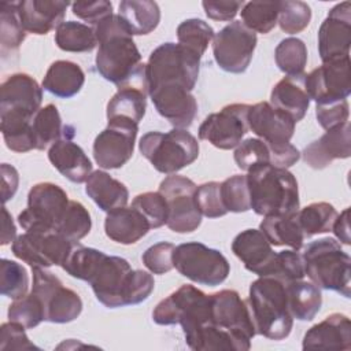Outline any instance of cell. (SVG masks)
<instances>
[{
    "mask_svg": "<svg viewBox=\"0 0 351 351\" xmlns=\"http://www.w3.org/2000/svg\"><path fill=\"white\" fill-rule=\"evenodd\" d=\"M247 304L256 335L270 340L289 336L293 318L289 313L287 285L274 277H259L250 285Z\"/></svg>",
    "mask_w": 351,
    "mask_h": 351,
    "instance_id": "cell-4",
    "label": "cell"
},
{
    "mask_svg": "<svg viewBox=\"0 0 351 351\" xmlns=\"http://www.w3.org/2000/svg\"><path fill=\"white\" fill-rule=\"evenodd\" d=\"M210 296L213 324L232 335L240 343L243 351L250 350L256 330L247 302L234 289H222Z\"/></svg>",
    "mask_w": 351,
    "mask_h": 351,
    "instance_id": "cell-13",
    "label": "cell"
},
{
    "mask_svg": "<svg viewBox=\"0 0 351 351\" xmlns=\"http://www.w3.org/2000/svg\"><path fill=\"white\" fill-rule=\"evenodd\" d=\"M33 117L18 111H0V129L8 149L18 154L36 149Z\"/></svg>",
    "mask_w": 351,
    "mask_h": 351,
    "instance_id": "cell-33",
    "label": "cell"
},
{
    "mask_svg": "<svg viewBox=\"0 0 351 351\" xmlns=\"http://www.w3.org/2000/svg\"><path fill=\"white\" fill-rule=\"evenodd\" d=\"M173 265L181 276L207 287L222 284L230 273V265L222 252L197 241L177 245Z\"/></svg>",
    "mask_w": 351,
    "mask_h": 351,
    "instance_id": "cell-8",
    "label": "cell"
},
{
    "mask_svg": "<svg viewBox=\"0 0 351 351\" xmlns=\"http://www.w3.org/2000/svg\"><path fill=\"white\" fill-rule=\"evenodd\" d=\"M274 59L278 69L287 75L303 74L307 64V47L298 37H287L276 47Z\"/></svg>",
    "mask_w": 351,
    "mask_h": 351,
    "instance_id": "cell-43",
    "label": "cell"
},
{
    "mask_svg": "<svg viewBox=\"0 0 351 351\" xmlns=\"http://www.w3.org/2000/svg\"><path fill=\"white\" fill-rule=\"evenodd\" d=\"M118 15L132 36L149 34L160 21L159 5L151 0H123L119 3Z\"/></svg>",
    "mask_w": 351,
    "mask_h": 351,
    "instance_id": "cell-34",
    "label": "cell"
},
{
    "mask_svg": "<svg viewBox=\"0 0 351 351\" xmlns=\"http://www.w3.org/2000/svg\"><path fill=\"white\" fill-rule=\"evenodd\" d=\"M93 29L99 45L96 69L106 81L119 88L147 75V63L141 62L133 36L118 14L107 16Z\"/></svg>",
    "mask_w": 351,
    "mask_h": 351,
    "instance_id": "cell-1",
    "label": "cell"
},
{
    "mask_svg": "<svg viewBox=\"0 0 351 351\" xmlns=\"http://www.w3.org/2000/svg\"><path fill=\"white\" fill-rule=\"evenodd\" d=\"M48 159L52 166L69 181L86 182L92 174V162L84 149L73 141V137H63L48 149Z\"/></svg>",
    "mask_w": 351,
    "mask_h": 351,
    "instance_id": "cell-26",
    "label": "cell"
},
{
    "mask_svg": "<svg viewBox=\"0 0 351 351\" xmlns=\"http://www.w3.org/2000/svg\"><path fill=\"white\" fill-rule=\"evenodd\" d=\"M69 5L60 0H22L18 1V12L26 33L44 36L64 22Z\"/></svg>",
    "mask_w": 351,
    "mask_h": 351,
    "instance_id": "cell-25",
    "label": "cell"
},
{
    "mask_svg": "<svg viewBox=\"0 0 351 351\" xmlns=\"http://www.w3.org/2000/svg\"><path fill=\"white\" fill-rule=\"evenodd\" d=\"M195 203L202 215L207 218H219L228 214L221 197V182L208 181L196 188Z\"/></svg>",
    "mask_w": 351,
    "mask_h": 351,
    "instance_id": "cell-51",
    "label": "cell"
},
{
    "mask_svg": "<svg viewBox=\"0 0 351 351\" xmlns=\"http://www.w3.org/2000/svg\"><path fill=\"white\" fill-rule=\"evenodd\" d=\"M71 11L77 18L88 22L95 27L99 22L112 15V4L107 0L75 1L71 3Z\"/></svg>",
    "mask_w": 351,
    "mask_h": 351,
    "instance_id": "cell-56",
    "label": "cell"
},
{
    "mask_svg": "<svg viewBox=\"0 0 351 351\" xmlns=\"http://www.w3.org/2000/svg\"><path fill=\"white\" fill-rule=\"evenodd\" d=\"M132 206L137 208L148 221L151 229L160 228L166 225L167 222V215H169V208H167V202L163 197V195L158 192H144L137 195Z\"/></svg>",
    "mask_w": 351,
    "mask_h": 351,
    "instance_id": "cell-50",
    "label": "cell"
},
{
    "mask_svg": "<svg viewBox=\"0 0 351 351\" xmlns=\"http://www.w3.org/2000/svg\"><path fill=\"white\" fill-rule=\"evenodd\" d=\"M36 149L44 151L63 137H74V129L62 123L60 114L55 104L40 108L32 121Z\"/></svg>",
    "mask_w": 351,
    "mask_h": 351,
    "instance_id": "cell-35",
    "label": "cell"
},
{
    "mask_svg": "<svg viewBox=\"0 0 351 351\" xmlns=\"http://www.w3.org/2000/svg\"><path fill=\"white\" fill-rule=\"evenodd\" d=\"M304 162L315 170L328 167L335 159H347L351 155L350 123L328 129L319 138L310 143L302 152Z\"/></svg>",
    "mask_w": 351,
    "mask_h": 351,
    "instance_id": "cell-22",
    "label": "cell"
},
{
    "mask_svg": "<svg viewBox=\"0 0 351 351\" xmlns=\"http://www.w3.org/2000/svg\"><path fill=\"white\" fill-rule=\"evenodd\" d=\"M8 319L16 322L26 329H33L45 321V313L43 303L37 295L32 291L23 298L15 299L8 306Z\"/></svg>",
    "mask_w": 351,
    "mask_h": 351,
    "instance_id": "cell-46",
    "label": "cell"
},
{
    "mask_svg": "<svg viewBox=\"0 0 351 351\" xmlns=\"http://www.w3.org/2000/svg\"><path fill=\"white\" fill-rule=\"evenodd\" d=\"M55 44L66 52H90L97 45V40L92 26L67 21L56 27Z\"/></svg>",
    "mask_w": 351,
    "mask_h": 351,
    "instance_id": "cell-37",
    "label": "cell"
},
{
    "mask_svg": "<svg viewBox=\"0 0 351 351\" xmlns=\"http://www.w3.org/2000/svg\"><path fill=\"white\" fill-rule=\"evenodd\" d=\"M288 307L292 318L311 321L322 306L321 289L311 281L298 280L287 284Z\"/></svg>",
    "mask_w": 351,
    "mask_h": 351,
    "instance_id": "cell-36",
    "label": "cell"
},
{
    "mask_svg": "<svg viewBox=\"0 0 351 351\" xmlns=\"http://www.w3.org/2000/svg\"><path fill=\"white\" fill-rule=\"evenodd\" d=\"M221 197L228 213H245L251 210L247 174H234L222 181Z\"/></svg>",
    "mask_w": 351,
    "mask_h": 351,
    "instance_id": "cell-48",
    "label": "cell"
},
{
    "mask_svg": "<svg viewBox=\"0 0 351 351\" xmlns=\"http://www.w3.org/2000/svg\"><path fill=\"white\" fill-rule=\"evenodd\" d=\"M302 258L304 274L314 285L350 298L351 259L339 241L332 237L314 240L304 248Z\"/></svg>",
    "mask_w": 351,
    "mask_h": 351,
    "instance_id": "cell-5",
    "label": "cell"
},
{
    "mask_svg": "<svg viewBox=\"0 0 351 351\" xmlns=\"http://www.w3.org/2000/svg\"><path fill=\"white\" fill-rule=\"evenodd\" d=\"M304 80V73L299 75H287L273 86L270 93V104L288 114L295 122L304 118L310 106Z\"/></svg>",
    "mask_w": 351,
    "mask_h": 351,
    "instance_id": "cell-27",
    "label": "cell"
},
{
    "mask_svg": "<svg viewBox=\"0 0 351 351\" xmlns=\"http://www.w3.org/2000/svg\"><path fill=\"white\" fill-rule=\"evenodd\" d=\"M85 193L106 213L126 207L129 189L104 170H95L85 182Z\"/></svg>",
    "mask_w": 351,
    "mask_h": 351,
    "instance_id": "cell-29",
    "label": "cell"
},
{
    "mask_svg": "<svg viewBox=\"0 0 351 351\" xmlns=\"http://www.w3.org/2000/svg\"><path fill=\"white\" fill-rule=\"evenodd\" d=\"M206 15L213 21L229 22L243 8L244 1H225V0H204L202 3Z\"/></svg>",
    "mask_w": 351,
    "mask_h": 351,
    "instance_id": "cell-57",
    "label": "cell"
},
{
    "mask_svg": "<svg viewBox=\"0 0 351 351\" xmlns=\"http://www.w3.org/2000/svg\"><path fill=\"white\" fill-rule=\"evenodd\" d=\"M232 251L248 271L259 277L271 276L277 252L259 229L240 232L232 241Z\"/></svg>",
    "mask_w": 351,
    "mask_h": 351,
    "instance_id": "cell-21",
    "label": "cell"
},
{
    "mask_svg": "<svg viewBox=\"0 0 351 351\" xmlns=\"http://www.w3.org/2000/svg\"><path fill=\"white\" fill-rule=\"evenodd\" d=\"M19 184V176L15 167L8 163L1 165V193H3V203L5 204L10 199L14 197Z\"/></svg>",
    "mask_w": 351,
    "mask_h": 351,
    "instance_id": "cell-58",
    "label": "cell"
},
{
    "mask_svg": "<svg viewBox=\"0 0 351 351\" xmlns=\"http://www.w3.org/2000/svg\"><path fill=\"white\" fill-rule=\"evenodd\" d=\"M197 185L188 177L170 174L159 184V192L167 202V228L176 233H191L202 223V214L195 203Z\"/></svg>",
    "mask_w": 351,
    "mask_h": 351,
    "instance_id": "cell-11",
    "label": "cell"
},
{
    "mask_svg": "<svg viewBox=\"0 0 351 351\" xmlns=\"http://www.w3.org/2000/svg\"><path fill=\"white\" fill-rule=\"evenodd\" d=\"M147 95L148 89L137 85H126L118 88L117 93L107 103V119L138 125V122L145 115Z\"/></svg>",
    "mask_w": 351,
    "mask_h": 351,
    "instance_id": "cell-30",
    "label": "cell"
},
{
    "mask_svg": "<svg viewBox=\"0 0 351 351\" xmlns=\"http://www.w3.org/2000/svg\"><path fill=\"white\" fill-rule=\"evenodd\" d=\"M43 88L26 73L7 77L0 86V111H18L34 115L41 107Z\"/></svg>",
    "mask_w": 351,
    "mask_h": 351,
    "instance_id": "cell-23",
    "label": "cell"
},
{
    "mask_svg": "<svg viewBox=\"0 0 351 351\" xmlns=\"http://www.w3.org/2000/svg\"><path fill=\"white\" fill-rule=\"evenodd\" d=\"M29 274L26 269L11 259H1L0 262V291L3 296L19 299L27 295Z\"/></svg>",
    "mask_w": 351,
    "mask_h": 351,
    "instance_id": "cell-47",
    "label": "cell"
},
{
    "mask_svg": "<svg viewBox=\"0 0 351 351\" xmlns=\"http://www.w3.org/2000/svg\"><path fill=\"white\" fill-rule=\"evenodd\" d=\"M336 217V208L328 202H315L298 211L299 225L304 237L330 232Z\"/></svg>",
    "mask_w": 351,
    "mask_h": 351,
    "instance_id": "cell-38",
    "label": "cell"
},
{
    "mask_svg": "<svg viewBox=\"0 0 351 351\" xmlns=\"http://www.w3.org/2000/svg\"><path fill=\"white\" fill-rule=\"evenodd\" d=\"M348 217H350V208H344L340 214H337V217L332 225V232L339 239V241L344 245H350V243H351L350 225H348L350 218Z\"/></svg>",
    "mask_w": 351,
    "mask_h": 351,
    "instance_id": "cell-59",
    "label": "cell"
},
{
    "mask_svg": "<svg viewBox=\"0 0 351 351\" xmlns=\"http://www.w3.org/2000/svg\"><path fill=\"white\" fill-rule=\"evenodd\" d=\"M295 125L296 122L288 114L274 108L267 101L250 106L248 129L258 138L271 145L289 143L295 132Z\"/></svg>",
    "mask_w": 351,
    "mask_h": 351,
    "instance_id": "cell-20",
    "label": "cell"
},
{
    "mask_svg": "<svg viewBox=\"0 0 351 351\" xmlns=\"http://www.w3.org/2000/svg\"><path fill=\"white\" fill-rule=\"evenodd\" d=\"M306 90L310 100L317 104H328L347 100L351 93V62L350 56L326 62L306 74Z\"/></svg>",
    "mask_w": 351,
    "mask_h": 351,
    "instance_id": "cell-16",
    "label": "cell"
},
{
    "mask_svg": "<svg viewBox=\"0 0 351 351\" xmlns=\"http://www.w3.org/2000/svg\"><path fill=\"white\" fill-rule=\"evenodd\" d=\"M96 299L108 308L138 304L152 293L155 281L145 270H133L121 256L104 254L88 280Z\"/></svg>",
    "mask_w": 351,
    "mask_h": 351,
    "instance_id": "cell-2",
    "label": "cell"
},
{
    "mask_svg": "<svg viewBox=\"0 0 351 351\" xmlns=\"http://www.w3.org/2000/svg\"><path fill=\"white\" fill-rule=\"evenodd\" d=\"M256 43L255 32L244 26L241 21H233L214 36L213 55L219 69L241 74L251 63Z\"/></svg>",
    "mask_w": 351,
    "mask_h": 351,
    "instance_id": "cell-12",
    "label": "cell"
},
{
    "mask_svg": "<svg viewBox=\"0 0 351 351\" xmlns=\"http://www.w3.org/2000/svg\"><path fill=\"white\" fill-rule=\"evenodd\" d=\"M85 84V73L71 60H55L48 67L41 86L60 99L75 96Z\"/></svg>",
    "mask_w": 351,
    "mask_h": 351,
    "instance_id": "cell-31",
    "label": "cell"
},
{
    "mask_svg": "<svg viewBox=\"0 0 351 351\" xmlns=\"http://www.w3.org/2000/svg\"><path fill=\"white\" fill-rule=\"evenodd\" d=\"M303 350H351V321L346 314L333 313L313 325L303 337Z\"/></svg>",
    "mask_w": 351,
    "mask_h": 351,
    "instance_id": "cell-24",
    "label": "cell"
},
{
    "mask_svg": "<svg viewBox=\"0 0 351 351\" xmlns=\"http://www.w3.org/2000/svg\"><path fill=\"white\" fill-rule=\"evenodd\" d=\"M250 104L233 103L222 107L204 118L199 126V138L206 140L219 149H233L248 129Z\"/></svg>",
    "mask_w": 351,
    "mask_h": 351,
    "instance_id": "cell-15",
    "label": "cell"
},
{
    "mask_svg": "<svg viewBox=\"0 0 351 351\" xmlns=\"http://www.w3.org/2000/svg\"><path fill=\"white\" fill-rule=\"evenodd\" d=\"M351 3L332 7L318 29V53L322 63L350 56Z\"/></svg>",
    "mask_w": 351,
    "mask_h": 351,
    "instance_id": "cell-18",
    "label": "cell"
},
{
    "mask_svg": "<svg viewBox=\"0 0 351 351\" xmlns=\"http://www.w3.org/2000/svg\"><path fill=\"white\" fill-rule=\"evenodd\" d=\"M350 107L347 100H339L328 104L315 106V117L322 129L328 130L348 122Z\"/></svg>",
    "mask_w": 351,
    "mask_h": 351,
    "instance_id": "cell-54",
    "label": "cell"
},
{
    "mask_svg": "<svg viewBox=\"0 0 351 351\" xmlns=\"http://www.w3.org/2000/svg\"><path fill=\"white\" fill-rule=\"evenodd\" d=\"M32 292L43 303L45 321L53 324H67L77 319L82 311L80 295L64 287L59 277L43 267H33Z\"/></svg>",
    "mask_w": 351,
    "mask_h": 351,
    "instance_id": "cell-10",
    "label": "cell"
},
{
    "mask_svg": "<svg viewBox=\"0 0 351 351\" xmlns=\"http://www.w3.org/2000/svg\"><path fill=\"white\" fill-rule=\"evenodd\" d=\"M90 229L92 219L86 207L77 200H70L56 226V232L69 241L77 244L90 232Z\"/></svg>",
    "mask_w": 351,
    "mask_h": 351,
    "instance_id": "cell-40",
    "label": "cell"
},
{
    "mask_svg": "<svg viewBox=\"0 0 351 351\" xmlns=\"http://www.w3.org/2000/svg\"><path fill=\"white\" fill-rule=\"evenodd\" d=\"M233 158L239 169L248 171L259 165H271L273 148L258 137H250L236 147Z\"/></svg>",
    "mask_w": 351,
    "mask_h": 351,
    "instance_id": "cell-44",
    "label": "cell"
},
{
    "mask_svg": "<svg viewBox=\"0 0 351 351\" xmlns=\"http://www.w3.org/2000/svg\"><path fill=\"white\" fill-rule=\"evenodd\" d=\"M26 38V30L22 26L18 1H3L0 4V44L1 52L15 51Z\"/></svg>",
    "mask_w": 351,
    "mask_h": 351,
    "instance_id": "cell-41",
    "label": "cell"
},
{
    "mask_svg": "<svg viewBox=\"0 0 351 351\" xmlns=\"http://www.w3.org/2000/svg\"><path fill=\"white\" fill-rule=\"evenodd\" d=\"M280 1H248L244 3L240 14L241 22L255 33L267 34L278 21Z\"/></svg>",
    "mask_w": 351,
    "mask_h": 351,
    "instance_id": "cell-39",
    "label": "cell"
},
{
    "mask_svg": "<svg viewBox=\"0 0 351 351\" xmlns=\"http://www.w3.org/2000/svg\"><path fill=\"white\" fill-rule=\"evenodd\" d=\"M74 243L58 232H25L12 241V254L33 267L62 266Z\"/></svg>",
    "mask_w": 351,
    "mask_h": 351,
    "instance_id": "cell-14",
    "label": "cell"
},
{
    "mask_svg": "<svg viewBox=\"0 0 351 351\" xmlns=\"http://www.w3.org/2000/svg\"><path fill=\"white\" fill-rule=\"evenodd\" d=\"M176 245L169 241H160L147 248L141 256L144 266L154 274H165L170 271L173 265V252Z\"/></svg>",
    "mask_w": 351,
    "mask_h": 351,
    "instance_id": "cell-53",
    "label": "cell"
},
{
    "mask_svg": "<svg viewBox=\"0 0 351 351\" xmlns=\"http://www.w3.org/2000/svg\"><path fill=\"white\" fill-rule=\"evenodd\" d=\"M311 21V8L304 1L285 0L280 1L278 21L280 29L288 34H296L304 30Z\"/></svg>",
    "mask_w": 351,
    "mask_h": 351,
    "instance_id": "cell-49",
    "label": "cell"
},
{
    "mask_svg": "<svg viewBox=\"0 0 351 351\" xmlns=\"http://www.w3.org/2000/svg\"><path fill=\"white\" fill-rule=\"evenodd\" d=\"M104 256V252L96 248L84 247L77 243L73 247L70 255L62 265V269L74 278L86 281L90 278L97 263Z\"/></svg>",
    "mask_w": 351,
    "mask_h": 351,
    "instance_id": "cell-45",
    "label": "cell"
},
{
    "mask_svg": "<svg viewBox=\"0 0 351 351\" xmlns=\"http://www.w3.org/2000/svg\"><path fill=\"white\" fill-rule=\"evenodd\" d=\"M25 329V326L12 321L1 324L0 350H40L29 340Z\"/></svg>",
    "mask_w": 351,
    "mask_h": 351,
    "instance_id": "cell-55",
    "label": "cell"
},
{
    "mask_svg": "<svg viewBox=\"0 0 351 351\" xmlns=\"http://www.w3.org/2000/svg\"><path fill=\"white\" fill-rule=\"evenodd\" d=\"M247 182L255 214L267 217L299 211L298 181L288 169L259 165L247 171Z\"/></svg>",
    "mask_w": 351,
    "mask_h": 351,
    "instance_id": "cell-3",
    "label": "cell"
},
{
    "mask_svg": "<svg viewBox=\"0 0 351 351\" xmlns=\"http://www.w3.org/2000/svg\"><path fill=\"white\" fill-rule=\"evenodd\" d=\"M304 276L306 274L302 254L295 250H285L277 252L273 273L269 277H274L287 285L289 282L303 280Z\"/></svg>",
    "mask_w": 351,
    "mask_h": 351,
    "instance_id": "cell-52",
    "label": "cell"
},
{
    "mask_svg": "<svg viewBox=\"0 0 351 351\" xmlns=\"http://www.w3.org/2000/svg\"><path fill=\"white\" fill-rule=\"evenodd\" d=\"M138 149L155 170L169 176L192 165L199 156L196 137L186 132V129L178 128L167 133H145L140 138Z\"/></svg>",
    "mask_w": 351,
    "mask_h": 351,
    "instance_id": "cell-6",
    "label": "cell"
},
{
    "mask_svg": "<svg viewBox=\"0 0 351 351\" xmlns=\"http://www.w3.org/2000/svg\"><path fill=\"white\" fill-rule=\"evenodd\" d=\"M149 229L151 226L145 217L133 206L110 211L104 219L106 236L123 245L137 243Z\"/></svg>",
    "mask_w": 351,
    "mask_h": 351,
    "instance_id": "cell-28",
    "label": "cell"
},
{
    "mask_svg": "<svg viewBox=\"0 0 351 351\" xmlns=\"http://www.w3.org/2000/svg\"><path fill=\"white\" fill-rule=\"evenodd\" d=\"M138 125L123 121H108L93 141V159L101 169H119L129 162L134 151Z\"/></svg>",
    "mask_w": 351,
    "mask_h": 351,
    "instance_id": "cell-17",
    "label": "cell"
},
{
    "mask_svg": "<svg viewBox=\"0 0 351 351\" xmlns=\"http://www.w3.org/2000/svg\"><path fill=\"white\" fill-rule=\"evenodd\" d=\"M215 33L214 29L199 18H189L182 21L177 27L178 44L202 58L213 41Z\"/></svg>",
    "mask_w": 351,
    "mask_h": 351,
    "instance_id": "cell-42",
    "label": "cell"
},
{
    "mask_svg": "<svg viewBox=\"0 0 351 351\" xmlns=\"http://www.w3.org/2000/svg\"><path fill=\"white\" fill-rule=\"evenodd\" d=\"M16 239V228L14 225L12 217L7 207L3 206V232H1V245H5Z\"/></svg>",
    "mask_w": 351,
    "mask_h": 351,
    "instance_id": "cell-60",
    "label": "cell"
},
{
    "mask_svg": "<svg viewBox=\"0 0 351 351\" xmlns=\"http://www.w3.org/2000/svg\"><path fill=\"white\" fill-rule=\"evenodd\" d=\"M67 193L53 182H38L27 193V207L18 215L26 232H56V226L69 206Z\"/></svg>",
    "mask_w": 351,
    "mask_h": 351,
    "instance_id": "cell-9",
    "label": "cell"
},
{
    "mask_svg": "<svg viewBox=\"0 0 351 351\" xmlns=\"http://www.w3.org/2000/svg\"><path fill=\"white\" fill-rule=\"evenodd\" d=\"M200 59L178 43L160 44L147 62L148 90L163 85H180L192 92L199 77Z\"/></svg>",
    "mask_w": 351,
    "mask_h": 351,
    "instance_id": "cell-7",
    "label": "cell"
},
{
    "mask_svg": "<svg viewBox=\"0 0 351 351\" xmlns=\"http://www.w3.org/2000/svg\"><path fill=\"white\" fill-rule=\"evenodd\" d=\"M259 230L274 247H291L299 251L303 247L304 234L299 225L298 213L282 215H267L259 225Z\"/></svg>",
    "mask_w": 351,
    "mask_h": 351,
    "instance_id": "cell-32",
    "label": "cell"
},
{
    "mask_svg": "<svg viewBox=\"0 0 351 351\" xmlns=\"http://www.w3.org/2000/svg\"><path fill=\"white\" fill-rule=\"evenodd\" d=\"M148 95L163 118L174 128H189L197 114L196 97L180 85H163L148 90Z\"/></svg>",
    "mask_w": 351,
    "mask_h": 351,
    "instance_id": "cell-19",
    "label": "cell"
}]
</instances>
